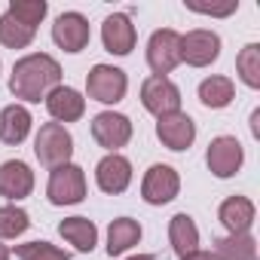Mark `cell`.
Listing matches in <instances>:
<instances>
[{
    "mask_svg": "<svg viewBox=\"0 0 260 260\" xmlns=\"http://www.w3.org/2000/svg\"><path fill=\"white\" fill-rule=\"evenodd\" d=\"M61 86V64L46 55V52H34L25 55L13 64V77H10V92L28 104L46 101V95Z\"/></svg>",
    "mask_w": 260,
    "mask_h": 260,
    "instance_id": "cell-1",
    "label": "cell"
},
{
    "mask_svg": "<svg viewBox=\"0 0 260 260\" xmlns=\"http://www.w3.org/2000/svg\"><path fill=\"white\" fill-rule=\"evenodd\" d=\"M34 153H37V159L43 166L58 169V166L71 162V156H74V138H71V132L61 122H43L37 138H34Z\"/></svg>",
    "mask_w": 260,
    "mask_h": 260,
    "instance_id": "cell-2",
    "label": "cell"
},
{
    "mask_svg": "<svg viewBox=\"0 0 260 260\" xmlns=\"http://www.w3.org/2000/svg\"><path fill=\"white\" fill-rule=\"evenodd\" d=\"M46 196H49L52 205H77V202H83L86 199V175H83V169L74 166V162H64V166L52 169Z\"/></svg>",
    "mask_w": 260,
    "mask_h": 260,
    "instance_id": "cell-3",
    "label": "cell"
},
{
    "mask_svg": "<svg viewBox=\"0 0 260 260\" xmlns=\"http://www.w3.org/2000/svg\"><path fill=\"white\" fill-rule=\"evenodd\" d=\"M125 89H128V77L125 71L113 68V64H95L86 77V92L89 98L101 101V104H116L125 98Z\"/></svg>",
    "mask_w": 260,
    "mask_h": 260,
    "instance_id": "cell-4",
    "label": "cell"
},
{
    "mask_svg": "<svg viewBox=\"0 0 260 260\" xmlns=\"http://www.w3.org/2000/svg\"><path fill=\"white\" fill-rule=\"evenodd\" d=\"M147 64L153 77H166L181 64V34L172 28H162L147 43Z\"/></svg>",
    "mask_w": 260,
    "mask_h": 260,
    "instance_id": "cell-5",
    "label": "cell"
},
{
    "mask_svg": "<svg viewBox=\"0 0 260 260\" xmlns=\"http://www.w3.org/2000/svg\"><path fill=\"white\" fill-rule=\"evenodd\" d=\"M141 104L156 119L169 116V113H178L181 110V89L169 77H147L144 86H141Z\"/></svg>",
    "mask_w": 260,
    "mask_h": 260,
    "instance_id": "cell-6",
    "label": "cell"
},
{
    "mask_svg": "<svg viewBox=\"0 0 260 260\" xmlns=\"http://www.w3.org/2000/svg\"><path fill=\"white\" fill-rule=\"evenodd\" d=\"M92 138L104 150L116 153L119 147L128 144V138H132V119L125 113H116V110H104V113H98L92 119Z\"/></svg>",
    "mask_w": 260,
    "mask_h": 260,
    "instance_id": "cell-7",
    "label": "cell"
},
{
    "mask_svg": "<svg viewBox=\"0 0 260 260\" xmlns=\"http://www.w3.org/2000/svg\"><path fill=\"white\" fill-rule=\"evenodd\" d=\"M178 190H181L178 172H175L172 166H162V162L150 166L147 175H144V181H141V196H144V202H150V205H166V202H172V199L178 196Z\"/></svg>",
    "mask_w": 260,
    "mask_h": 260,
    "instance_id": "cell-8",
    "label": "cell"
},
{
    "mask_svg": "<svg viewBox=\"0 0 260 260\" xmlns=\"http://www.w3.org/2000/svg\"><path fill=\"white\" fill-rule=\"evenodd\" d=\"M220 55V37L214 31H190L181 37V61H187L190 68H208L211 61H217Z\"/></svg>",
    "mask_w": 260,
    "mask_h": 260,
    "instance_id": "cell-9",
    "label": "cell"
},
{
    "mask_svg": "<svg viewBox=\"0 0 260 260\" xmlns=\"http://www.w3.org/2000/svg\"><path fill=\"white\" fill-rule=\"evenodd\" d=\"M205 162H208V169L217 178H233L242 169V162H245V150H242V144L233 135H220V138H214L208 144Z\"/></svg>",
    "mask_w": 260,
    "mask_h": 260,
    "instance_id": "cell-10",
    "label": "cell"
},
{
    "mask_svg": "<svg viewBox=\"0 0 260 260\" xmlns=\"http://www.w3.org/2000/svg\"><path fill=\"white\" fill-rule=\"evenodd\" d=\"M156 135H159V141H162L169 150L181 153V150H190V144L196 141V122H193L184 110H178V113L159 116Z\"/></svg>",
    "mask_w": 260,
    "mask_h": 260,
    "instance_id": "cell-11",
    "label": "cell"
},
{
    "mask_svg": "<svg viewBox=\"0 0 260 260\" xmlns=\"http://www.w3.org/2000/svg\"><path fill=\"white\" fill-rule=\"evenodd\" d=\"M52 40L64 49V52H83L92 40L89 22L80 13H61L52 25Z\"/></svg>",
    "mask_w": 260,
    "mask_h": 260,
    "instance_id": "cell-12",
    "label": "cell"
},
{
    "mask_svg": "<svg viewBox=\"0 0 260 260\" xmlns=\"http://www.w3.org/2000/svg\"><path fill=\"white\" fill-rule=\"evenodd\" d=\"M135 40H138V31L132 25V19H128L125 13H113L104 19L101 25V43L107 52L113 55H128L135 49Z\"/></svg>",
    "mask_w": 260,
    "mask_h": 260,
    "instance_id": "cell-13",
    "label": "cell"
},
{
    "mask_svg": "<svg viewBox=\"0 0 260 260\" xmlns=\"http://www.w3.org/2000/svg\"><path fill=\"white\" fill-rule=\"evenodd\" d=\"M95 181L101 187V193H125L128 184H132V162L119 153H107L98 166H95Z\"/></svg>",
    "mask_w": 260,
    "mask_h": 260,
    "instance_id": "cell-14",
    "label": "cell"
},
{
    "mask_svg": "<svg viewBox=\"0 0 260 260\" xmlns=\"http://www.w3.org/2000/svg\"><path fill=\"white\" fill-rule=\"evenodd\" d=\"M31 190H34V172L28 162L10 159L0 166V196H7L10 202H19L31 196Z\"/></svg>",
    "mask_w": 260,
    "mask_h": 260,
    "instance_id": "cell-15",
    "label": "cell"
},
{
    "mask_svg": "<svg viewBox=\"0 0 260 260\" xmlns=\"http://www.w3.org/2000/svg\"><path fill=\"white\" fill-rule=\"evenodd\" d=\"M46 110L55 122H77L86 113V98L71 86H55L46 95Z\"/></svg>",
    "mask_w": 260,
    "mask_h": 260,
    "instance_id": "cell-16",
    "label": "cell"
},
{
    "mask_svg": "<svg viewBox=\"0 0 260 260\" xmlns=\"http://www.w3.org/2000/svg\"><path fill=\"white\" fill-rule=\"evenodd\" d=\"M31 113L22 104H10L0 110V141L4 144H22L31 132Z\"/></svg>",
    "mask_w": 260,
    "mask_h": 260,
    "instance_id": "cell-17",
    "label": "cell"
},
{
    "mask_svg": "<svg viewBox=\"0 0 260 260\" xmlns=\"http://www.w3.org/2000/svg\"><path fill=\"white\" fill-rule=\"evenodd\" d=\"M254 214H257V208H254V202L248 196H230L220 205V223L230 230V236L248 233L251 223H254Z\"/></svg>",
    "mask_w": 260,
    "mask_h": 260,
    "instance_id": "cell-18",
    "label": "cell"
},
{
    "mask_svg": "<svg viewBox=\"0 0 260 260\" xmlns=\"http://www.w3.org/2000/svg\"><path fill=\"white\" fill-rule=\"evenodd\" d=\"M169 242H172V251L178 257H187V254L199 251V230H196L190 214H175L169 220Z\"/></svg>",
    "mask_w": 260,
    "mask_h": 260,
    "instance_id": "cell-19",
    "label": "cell"
},
{
    "mask_svg": "<svg viewBox=\"0 0 260 260\" xmlns=\"http://www.w3.org/2000/svg\"><path fill=\"white\" fill-rule=\"evenodd\" d=\"M141 242V223L132 220V217H116L107 230V254L110 257H119L125 254L132 245Z\"/></svg>",
    "mask_w": 260,
    "mask_h": 260,
    "instance_id": "cell-20",
    "label": "cell"
},
{
    "mask_svg": "<svg viewBox=\"0 0 260 260\" xmlns=\"http://www.w3.org/2000/svg\"><path fill=\"white\" fill-rule=\"evenodd\" d=\"M58 233L83 254H89L95 245H98V226L89 220V217H64L58 223Z\"/></svg>",
    "mask_w": 260,
    "mask_h": 260,
    "instance_id": "cell-21",
    "label": "cell"
},
{
    "mask_svg": "<svg viewBox=\"0 0 260 260\" xmlns=\"http://www.w3.org/2000/svg\"><path fill=\"white\" fill-rule=\"evenodd\" d=\"M214 257L217 260H257V239L251 233L223 236L214 242Z\"/></svg>",
    "mask_w": 260,
    "mask_h": 260,
    "instance_id": "cell-22",
    "label": "cell"
},
{
    "mask_svg": "<svg viewBox=\"0 0 260 260\" xmlns=\"http://www.w3.org/2000/svg\"><path fill=\"white\" fill-rule=\"evenodd\" d=\"M233 98H236V86H233L230 77H208V80L199 83V101L211 110L226 107Z\"/></svg>",
    "mask_w": 260,
    "mask_h": 260,
    "instance_id": "cell-23",
    "label": "cell"
},
{
    "mask_svg": "<svg viewBox=\"0 0 260 260\" xmlns=\"http://www.w3.org/2000/svg\"><path fill=\"white\" fill-rule=\"evenodd\" d=\"M34 28H25L22 22H16L10 13H4L0 16V43L4 46H10V49H25V46H31L34 43Z\"/></svg>",
    "mask_w": 260,
    "mask_h": 260,
    "instance_id": "cell-24",
    "label": "cell"
},
{
    "mask_svg": "<svg viewBox=\"0 0 260 260\" xmlns=\"http://www.w3.org/2000/svg\"><path fill=\"white\" fill-rule=\"evenodd\" d=\"M236 71H239V77L245 80V86L260 89V46H257V43H248V46L239 52Z\"/></svg>",
    "mask_w": 260,
    "mask_h": 260,
    "instance_id": "cell-25",
    "label": "cell"
},
{
    "mask_svg": "<svg viewBox=\"0 0 260 260\" xmlns=\"http://www.w3.org/2000/svg\"><path fill=\"white\" fill-rule=\"evenodd\" d=\"M31 226V217L19 205H0V239H16Z\"/></svg>",
    "mask_w": 260,
    "mask_h": 260,
    "instance_id": "cell-26",
    "label": "cell"
},
{
    "mask_svg": "<svg viewBox=\"0 0 260 260\" xmlns=\"http://www.w3.org/2000/svg\"><path fill=\"white\" fill-rule=\"evenodd\" d=\"M7 13H10L16 22H22L25 28H34V31H37V25H40L43 16H46V4H43V0H13Z\"/></svg>",
    "mask_w": 260,
    "mask_h": 260,
    "instance_id": "cell-27",
    "label": "cell"
},
{
    "mask_svg": "<svg viewBox=\"0 0 260 260\" xmlns=\"http://www.w3.org/2000/svg\"><path fill=\"white\" fill-rule=\"evenodd\" d=\"M16 257L19 260H71L68 251H61L58 245H49V242H25V245H16Z\"/></svg>",
    "mask_w": 260,
    "mask_h": 260,
    "instance_id": "cell-28",
    "label": "cell"
},
{
    "mask_svg": "<svg viewBox=\"0 0 260 260\" xmlns=\"http://www.w3.org/2000/svg\"><path fill=\"white\" fill-rule=\"evenodd\" d=\"M187 10H193V13H202V16H230V13H236L239 10V4L236 0H226L223 7H205V4H187Z\"/></svg>",
    "mask_w": 260,
    "mask_h": 260,
    "instance_id": "cell-29",
    "label": "cell"
},
{
    "mask_svg": "<svg viewBox=\"0 0 260 260\" xmlns=\"http://www.w3.org/2000/svg\"><path fill=\"white\" fill-rule=\"evenodd\" d=\"M181 260H217V257L208 254V251H193V254H187V257H181Z\"/></svg>",
    "mask_w": 260,
    "mask_h": 260,
    "instance_id": "cell-30",
    "label": "cell"
},
{
    "mask_svg": "<svg viewBox=\"0 0 260 260\" xmlns=\"http://www.w3.org/2000/svg\"><path fill=\"white\" fill-rule=\"evenodd\" d=\"M257 122H260V110H254V113H251V132H254V138L260 135V125H257Z\"/></svg>",
    "mask_w": 260,
    "mask_h": 260,
    "instance_id": "cell-31",
    "label": "cell"
},
{
    "mask_svg": "<svg viewBox=\"0 0 260 260\" xmlns=\"http://www.w3.org/2000/svg\"><path fill=\"white\" fill-rule=\"evenodd\" d=\"M10 257H13V251H10L4 242H0V260H10Z\"/></svg>",
    "mask_w": 260,
    "mask_h": 260,
    "instance_id": "cell-32",
    "label": "cell"
},
{
    "mask_svg": "<svg viewBox=\"0 0 260 260\" xmlns=\"http://www.w3.org/2000/svg\"><path fill=\"white\" fill-rule=\"evenodd\" d=\"M128 260H156L153 254H138V257H128Z\"/></svg>",
    "mask_w": 260,
    "mask_h": 260,
    "instance_id": "cell-33",
    "label": "cell"
}]
</instances>
